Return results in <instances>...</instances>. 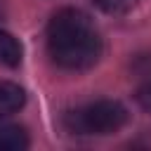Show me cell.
<instances>
[{"mask_svg":"<svg viewBox=\"0 0 151 151\" xmlns=\"http://www.w3.org/2000/svg\"><path fill=\"white\" fill-rule=\"evenodd\" d=\"M24 101H26V94H24V90L19 85L0 80V118L17 113L24 106Z\"/></svg>","mask_w":151,"mask_h":151,"instance_id":"3957f363","label":"cell"},{"mask_svg":"<svg viewBox=\"0 0 151 151\" xmlns=\"http://www.w3.org/2000/svg\"><path fill=\"white\" fill-rule=\"evenodd\" d=\"M28 146V134L24 127L12 123H0V151H24Z\"/></svg>","mask_w":151,"mask_h":151,"instance_id":"277c9868","label":"cell"},{"mask_svg":"<svg viewBox=\"0 0 151 151\" xmlns=\"http://www.w3.org/2000/svg\"><path fill=\"white\" fill-rule=\"evenodd\" d=\"M94 5L106 14H125L137 5V0H94Z\"/></svg>","mask_w":151,"mask_h":151,"instance_id":"8992f818","label":"cell"},{"mask_svg":"<svg viewBox=\"0 0 151 151\" xmlns=\"http://www.w3.org/2000/svg\"><path fill=\"white\" fill-rule=\"evenodd\" d=\"M134 99H137V104H139L144 111H151V80H146V83H142V85L137 87Z\"/></svg>","mask_w":151,"mask_h":151,"instance_id":"52a82bcc","label":"cell"},{"mask_svg":"<svg viewBox=\"0 0 151 151\" xmlns=\"http://www.w3.org/2000/svg\"><path fill=\"white\" fill-rule=\"evenodd\" d=\"M21 57H24L21 42H19L12 33H7V31L0 28V64L14 68V66L21 64Z\"/></svg>","mask_w":151,"mask_h":151,"instance_id":"5b68a950","label":"cell"},{"mask_svg":"<svg viewBox=\"0 0 151 151\" xmlns=\"http://www.w3.org/2000/svg\"><path fill=\"white\" fill-rule=\"evenodd\" d=\"M47 52L66 71H87L101 54V38L85 12L64 7L50 19Z\"/></svg>","mask_w":151,"mask_h":151,"instance_id":"6da1fadb","label":"cell"},{"mask_svg":"<svg viewBox=\"0 0 151 151\" xmlns=\"http://www.w3.org/2000/svg\"><path fill=\"white\" fill-rule=\"evenodd\" d=\"M64 123L73 134H111L127 123V111L120 101L99 99L94 104L66 113Z\"/></svg>","mask_w":151,"mask_h":151,"instance_id":"7a4b0ae2","label":"cell"},{"mask_svg":"<svg viewBox=\"0 0 151 151\" xmlns=\"http://www.w3.org/2000/svg\"><path fill=\"white\" fill-rule=\"evenodd\" d=\"M2 17H5V2L0 0V19H2Z\"/></svg>","mask_w":151,"mask_h":151,"instance_id":"ba28073f","label":"cell"}]
</instances>
